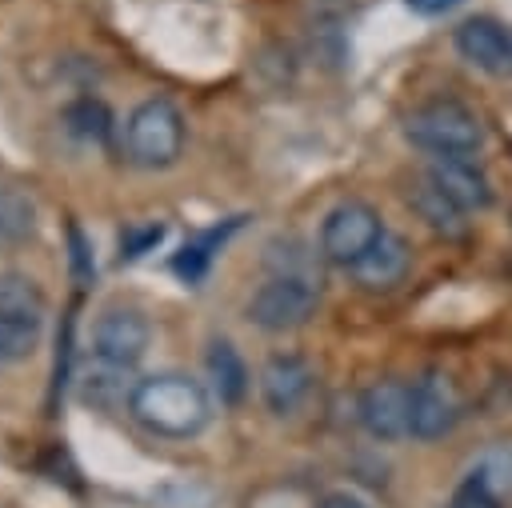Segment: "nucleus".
Returning <instances> with one entry per match:
<instances>
[{
    "label": "nucleus",
    "instance_id": "1",
    "mask_svg": "<svg viewBox=\"0 0 512 508\" xmlns=\"http://www.w3.org/2000/svg\"><path fill=\"white\" fill-rule=\"evenodd\" d=\"M128 416L164 440H192L212 420L208 388L184 372H152L128 388Z\"/></svg>",
    "mask_w": 512,
    "mask_h": 508
},
{
    "label": "nucleus",
    "instance_id": "2",
    "mask_svg": "<svg viewBox=\"0 0 512 508\" xmlns=\"http://www.w3.org/2000/svg\"><path fill=\"white\" fill-rule=\"evenodd\" d=\"M404 140L432 160L476 156L484 148V120L460 100H428L404 116Z\"/></svg>",
    "mask_w": 512,
    "mask_h": 508
},
{
    "label": "nucleus",
    "instance_id": "3",
    "mask_svg": "<svg viewBox=\"0 0 512 508\" xmlns=\"http://www.w3.org/2000/svg\"><path fill=\"white\" fill-rule=\"evenodd\" d=\"M184 152V116L172 100L148 96L124 120V156L136 168H172Z\"/></svg>",
    "mask_w": 512,
    "mask_h": 508
},
{
    "label": "nucleus",
    "instance_id": "4",
    "mask_svg": "<svg viewBox=\"0 0 512 508\" xmlns=\"http://www.w3.org/2000/svg\"><path fill=\"white\" fill-rule=\"evenodd\" d=\"M320 308V288L304 272H276L264 280L248 300V324L260 332H296L304 328Z\"/></svg>",
    "mask_w": 512,
    "mask_h": 508
},
{
    "label": "nucleus",
    "instance_id": "5",
    "mask_svg": "<svg viewBox=\"0 0 512 508\" xmlns=\"http://www.w3.org/2000/svg\"><path fill=\"white\" fill-rule=\"evenodd\" d=\"M384 220L372 204L364 200H340L324 212L320 220V256L336 268H352L380 236H384Z\"/></svg>",
    "mask_w": 512,
    "mask_h": 508
},
{
    "label": "nucleus",
    "instance_id": "6",
    "mask_svg": "<svg viewBox=\"0 0 512 508\" xmlns=\"http://www.w3.org/2000/svg\"><path fill=\"white\" fill-rule=\"evenodd\" d=\"M464 416V400H460V388L448 372H424L412 380V428L408 436L412 440H444Z\"/></svg>",
    "mask_w": 512,
    "mask_h": 508
},
{
    "label": "nucleus",
    "instance_id": "7",
    "mask_svg": "<svg viewBox=\"0 0 512 508\" xmlns=\"http://www.w3.org/2000/svg\"><path fill=\"white\" fill-rule=\"evenodd\" d=\"M356 420L380 444L404 440L412 428V380H400V376L372 380L356 400Z\"/></svg>",
    "mask_w": 512,
    "mask_h": 508
},
{
    "label": "nucleus",
    "instance_id": "8",
    "mask_svg": "<svg viewBox=\"0 0 512 508\" xmlns=\"http://www.w3.org/2000/svg\"><path fill=\"white\" fill-rule=\"evenodd\" d=\"M152 328L136 308H108L92 324V356L100 368L128 372L144 352H148Z\"/></svg>",
    "mask_w": 512,
    "mask_h": 508
},
{
    "label": "nucleus",
    "instance_id": "9",
    "mask_svg": "<svg viewBox=\"0 0 512 508\" xmlns=\"http://www.w3.org/2000/svg\"><path fill=\"white\" fill-rule=\"evenodd\" d=\"M452 44L464 64H472L484 76L508 80L512 76V28L492 16H468L456 24Z\"/></svg>",
    "mask_w": 512,
    "mask_h": 508
},
{
    "label": "nucleus",
    "instance_id": "10",
    "mask_svg": "<svg viewBox=\"0 0 512 508\" xmlns=\"http://www.w3.org/2000/svg\"><path fill=\"white\" fill-rule=\"evenodd\" d=\"M260 400L272 416H296L312 396V364L296 352H276L260 364Z\"/></svg>",
    "mask_w": 512,
    "mask_h": 508
},
{
    "label": "nucleus",
    "instance_id": "11",
    "mask_svg": "<svg viewBox=\"0 0 512 508\" xmlns=\"http://www.w3.org/2000/svg\"><path fill=\"white\" fill-rule=\"evenodd\" d=\"M424 176H428L460 212H484V208H492V200H496L492 180L484 176V168L476 164V156H444V160H432Z\"/></svg>",
    "mask_w": 512,
    "mask_h": 508
},
{
    "label": "nucleus",
    "instance_id": "12",
    "mask_svg": "<svg viewBox=\"0 0 512 508\" xmlns=\"http://www.w3.org/2000/svg\"><path fill=\"white\" fill-rule=\"evenodd\" d=\"M408 268H412V244H408L400 232H384L348 272H352V280H356L360 288H368V292H388V288H396V284L408 276Z\"/></svg>",
    "mask_w": 512,
    "mask_h": 508
},
{
    "label": "nucleus",
    "instance_id": "13",
    "mask_svg": "<svg viewBox=\"0 0 512 508\" xmlns=\"http://www.w3.org/2000/svg\"><path fill=\"white\" fill-rule=\"evenodd\" d=\"M204 368H208V380H212V392H216L220 404L236 408L248 396L252 376H248V364H244V356L236 352L232 340H212L208 356H204Z\"/></svg>",
    "mask_w": 512,
    "mask_h": 508
},
{
    "label": "nucleus",
    "instance_id": "14",
    "mask_svg": "<svg viewBox=\"0 0 512 508\" xmlns=\"http://www.w3.org/2000/svg\"><path fill=\"white\" fill-rule=\"evenodd\" d=\"M408 204H412V212L436 232V236H448V240H460L464 232H468V212H460L428 176L424 180H416L412 188H408Z\"/></svg>",
    "mask_w": 512,
    "mask_h": 508
},
{
    "label": "nucleus",
    "instance_id": "15",
    "mask_svg": "<svg viewBox=\"0 0 512 508\" xmlns=\"http://www.w3.org/2000/svg\"><path fill=\"white\" fill-rule=\"evenodd\" d=\"M236 224H240V220H228L224 228H208V232H200L196 240H188V244H184V248L172 256V268H176V276H180V280H188V284H192V280H200V276L208 272L212 256L220 252L224 236H228V232H236Z\"/></svg>",
    "mask_w": 512,
    "mask_h": 508
},
{
    "label": "nucleus",
    "instance_id": "16",
    "mask_svg": "<svg viewBox=\"0 0 512 508\" xmlns=\"http://www.w3.org/2000/svg\"><path fill=\"white\" fill-rule=\"evenodd\" d=\"M0 316L44 320V292L24 272H0Z\"/></svg>",
    "mask_w": 512,
    "mask_h": 508
},
{
    "label": "nucleus",
    "instance_id": "17",
    "mask_svg": "<svg viewBox=\"0 0 512 508\" xmlns=\"http://www.w3.org/2000/svg\"><path fill=\"white\" fill-rule=\"evenodd\" d=\"M64 128H68L76 140L100 144V140H108V132H112V112H108L100 100L80 96V100H72V104L64 108Z\"/></svg>",
    "mask_w": 512,
    "mask_h": 508
},
{
    "label": "nucleus",
    "instance_id": "18",
    "mask_svg": "<svg viewBox=\"0 0 512 508\" xmlns=\"http://www.w3.org/2000/svg\"><path fill=\"white\" fill-rule=\"evenodd\" d=\"M44 320H28V316H0V364H16L28 360L40 344Z\"/></svg>",
    "mask_w": 512,
    "mask_h": 508
},
{
    "label": "nucleus",
    "instance_id": "19",
    "mask_svg": "<svg viewBox=\"0 0 512 508\" xmlns=\"http://www.w3.org/2000/svg\"><path fill=\"white\" fill-rule=\"evenodd\" d=\"M36 228V204L20 188H0V244H16L32 236Z\"/></svg>",
    "mask_w": 512,
    "mask_h": 508
},
{
    "label": "nucleus",
    "instance_id": "20",
    "mask_svg": "<svg viewBox=\"0 0 512 508\" xmlns=\"http://www.w3.org/2000/svg\"><path fill=\"white\" fill-rule=\"evenodd\" d=\"M164 224H136V228H128L124 236H120V256L124 260H140L144 252H152L160 240H164Z\"/></svg>",
    "mask_w": 512,
    "mask_h": 508
},
{
    "label": "nucleus",
    "instance_id": "21",
    "mask_svg": "<svg viewBox=\"0 0 512 508\" xmlns=\"http://www.w3.org/2000/svg\"><path fill=\"white\" fill-rule=\"evenodd\" d=\"M452 508H496V500H492V492H488L484 476H476V472H472V480L456 492V504H452Z\"/></svg>",
    "mask_w": 512,
    "mask_h": 508
},
{
    "label": "nucleus",
    "instance_id": "22",
    "mask_svg": "<svg viewBox=\"0 0 512 508\" xmlns=\"http://www.w3.org/2000/svg\"><path fill=\"white\" fill-rule=\"evenodd\" d=\"M416 16H444V12H452L460 0H404Z\"/></svg>",
    "mask_w": 512,
    "mask_h": 508
},
{
    "label": "nucleus",
    "instance_id": "23",
    "mask_svg": "<svg viewBox=\"0 0 512 508\" xmlns=\"http://www.w3.org/2000/svg\"><path fill=\"white\" fill-rule=\"evenodd\" d=\"M316 508H368V504H364L356 492H328Z\"/></svg>",
    "mask_w": 512,
    "mask_h": 508
}]
</instances>
